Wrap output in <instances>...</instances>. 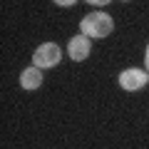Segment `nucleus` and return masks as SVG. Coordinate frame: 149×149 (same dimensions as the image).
<instances>
[{"label":"nucleus","instance_id":"1","mask_svg":"<svg viewBox=\"0 0 149 149\" xmlns=\"http://www.w3.org/2000/svg\"><path fill=\"white\" fill-rule=\"evenodd\" d=\"M80 30H82V35H87V37H107L114 30V20H112L107 13H90V15L82 17Z\"/></svg>","mask_w":149,"mask_h":149},{"label":"nucleus","instance_id":"2","mask_svg":"<svg viewBox=\"0 0 149 149\" xmlns=\"http://www.w3.org/2000/svg\"><path fill=\"white\" fill-rule=\"evenodd\" d=\"M60 60H62V50H60V45H55V42L40 45V47L35 50V55H32V65H35V67H40V70L55 67Z\"/></svg>","mask_w":149,"mask_h":149},{"label":"nucleus","instance_id":"3","mask_svg":"<svg viewBox=\"0 0 149 149\" xmlns=\"http://www.w3.org/2000/svg\"><path fill=\"white\" fill-rule=\"evenodd\" d=\"M147 82H149V72H144V70H139V67H129V70H124V72L119 74V87L127 90V92L142 90Z\"/></svg>","mask_w":149,"mask_h":149},{"label":"nucleus","instance_id":"4","mask_svg":"<svg viewBox=\"0 0 149 149\" xmlns=\"http://www.w3.org/2000/svg\"><path fill=\"white\" fill-rule=\"evenodd\" d=\"M90 50H92V45H90V37H87V35H74L72 40L67 42V52H70V57H72L74 62L87 60Z\"/></svg>","mask_w":149,"mask_h":149},{"label":"nucleus","instance_id":"5","mask_svg":"<svg viewBox=\"0 0 149 149\" xmlns=\"http://www.w3.org/2000/svg\"><path fill=\"white\" fill-rule=\"evenodd\" d=\"M20 85L25 87V90H37V87L42 85V70L40 67H27V70H22V74H20Z\"/></svg>","mask_w":149,"mask_h":149},{"label":"nucleus","instance_id":"6","mask_svg":"<svg viewBox=\"0 0 149 149\" xmlns=\"http://www.w3.org/2000/svg\"><path fill=\"white\" fill-rule=\"evenodd\" d=\"M77 0H55V5H60V8H72Z\"/></svg>","mask_w":149,"mask_h":149},{"label":"nucleus","instance_id":"7","mask_svg":"<svg viewBox=\"0 0 149 149\" xmlns=\"http://www.w3.org/2000/svg\"><path fill=\"white\" fill-rule=\"evenodd\" d=\"M85 3H90V5H107V3H112V0H85Z\"/></svg>","mask_w":149,"mask_h":149},{"label":"nucleus","instance_id":"8","mask_svg":"<svg viewBox=\"0 0 149 149\" xmlns=\"http://www.w3.org/2000/svg\"><path fill=\"white\" fill-rule=\"evenodd\" d=\"M144 57H147V72H149V45H147V55Z\"/></svg>","mask_w":149,"mask_h":149}]
</instances>
